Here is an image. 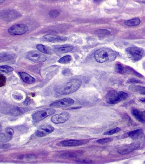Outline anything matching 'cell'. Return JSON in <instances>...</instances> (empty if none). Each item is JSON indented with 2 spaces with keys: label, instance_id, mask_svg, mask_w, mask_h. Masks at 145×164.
<instances>
[{
  "label": "cell",
  "instance_id": "obj_27",
  "mask_svg": "<svg viewBox=\"0 0 145 164\" xmlns=\"http://www.w3.org/2000/svg\"><path fill=\"white\" fill-rule=\"evenodd\" d=\"M121 129L119 128H116L115 129H111V130H109V131H107L103 133V135L105 136H110V135H113V134H115V133H118L121 131Z\"/></svg>",
  "mask_w": 145,
  "mask_h": 164
},
{
  "label": "cell",
  "instance_id": "obj_2",
  "mask_svg": "<svg viewBox=\"0 0 145 164\" xmlns=\"http://www.w3.org/2000/svg\"><path fill=\"white\" fill-rule=\"evenodd\" d=\"M82 84L81 79H74L67 82L65 86L57 89L56 92L60 95H70L77 91L80 88Z\"/></svg>",
  "mask_w": 145,
  "mask_h": 164
},
{
  "label": "cell",
  "instance_id": "obj_34",
  "mask_svg": "<svg viewBox=\"0 0 145 164\" xmlns=\"http://www.w3.org/2000/svg\"><path fill=\"white\" fill-rule=\"evenodd\" d=\"M14 98L15 99H19V100H22V96L20 95H14Z\"/></svg>",
  "mask_w": 145,
  "mask_h": 164
},
{
  "label": "cell",
  "instance_id": "obj_19",
  "mask_svg": "<svg viewBox=\"0 0 145 164\" xmlns=\"http://www.w3.org/2000/svg\"><path fill=\"white\" fill-rule=\"evenodd\" d=\"M143 134V130L142 129H138L133 131H131L128 133V137L133 140H136L139 139Z\"/></svg>",
  "mask_w": 145,
  "mask_h": 164
},
{
  "label": "cell",
  "instance_id": "obj_38",
  "mask_svg": "<svg viewBox=\"0 0 145 164\" xmlns=\"http://www.w3.org/2000/svg\"><path fill=\"white\" fill-rule=\"evenodd\" d=\"M143 112V114H144V118H145V111H144V112Z\"/></svg>",
  "mask_w": 145,
  "mask_h": 164
},
{
  "label": "cell",
  "instance_id": "obj_37",
  "mask_svg": "<svg viewBox=\"0 0 145 164\" xmlns=\"http://www.w3.org/2000/svg\"><path fill=\"white\" fill-rule=\"evenodd\" d=\"M5 1L6 0H0V1H1V4L3 3H4Z\"/></svg>",
  "mask_w": 145,
  "mask_h": 164
},
{
  "label": "cell",
  "instance_id": "obj_21",
  "mask_svg": "<svg viewBox=\"0 0 145 164\" xmlns=\"http://www.w3.org/2000/svg\"><path fill=\"white\" fill-rule=\"evenodd\" d=\"M36 48H37V50L39 51L41 53H45V54H52L53 53L52 51L50 48L44 46V45L38 44L36 46Z\"/></svg>",
  "mask_w": 145,
  "mask_h": 164
},
{
  "label": "cell",
  "instance_id": "obj_10",
  "mask_svg": "<svg viewBox=\"0 0 145 164\" xmlns=\"http://www.w3.org/2000/svg\"><path fill=\"white\" fill-rule=\"evenodd\" d=\"M27 57L30 61L34 62L43 63L47 60L46 56L37 51H32L27 53Z\"/></svg>",
  "mask_w": 145,
  "mask_h": 164
},
{
  "label": "cell",
  "instance_id": "obj_14",
  "mask_svg": "<svg viewBox=\"0 0 145 164\" xmlns=\"http://www.w3.org/2000/svg\"><path fill=\"white\" fill-rule=\"evenodd\" d=\"M27 111V109L26 108L12 106L8 109V113L12 116H18L25 113Z\"/></svg>",
  "mask_w": 145,
  "mask_h": 164
},
{
  "label": "cell",
  "instance_id": "obj_4",
  "mask_svg": "<svg viewBox=\"0 0 145 164\" xmlns=\"http://www.w3.org/2000/svg\"><path fill=\"white\" fill-rule=\"evenodd\" d=\"M126 53L128 59L134 62H138L144 56V51L141 48L131 47L126 50Z\"/></svg>",
  "mask_w": 145,
  "mask_h": 164
},
{
  "label": "cell",
  "instance_id": "obj_5",
  "mask_svg": "<svg viewBox=\"0 0 145 164\" xmlns=\"http://www.w3.org/2000/svg\"><path fill=\"white\" fill-rule=\"evenodd\" d=\"M53 108H48L35 112L32 115V120L34 122H37L45 119L46 118L52 116L55 113Z\"/></svg>",
  "mask_w": 145,
  "mask_h": 164
},
{
  "label": "cell",
  "instance_id": "obj_22",
  "mask_svg": "<svg viewBox=\"0 0 145 164\" xmlns=\"http://www.w3.org/2000/svg\"><path fill=\"white\" fill-rule=\"evenodd\" d=\"M141 22V20L139 18H135L131 20H127L125 22V24L128 26L134 27L140 25Z\"/></svg>",
  "mask_w": 145,
  "mask_h": 164
},
{
  "label": "cell",
  "instance_id": "obj_26",
  "mask_svg": "<svg viewBox=\"0 0 145 164\" xmlns=\"http://www.w3.org/2000/svg\"><path fill=\"white\" fill-rule=\"evenodd\" d=\"M72 56L70 55H66L61 57L58 60V63L61 64H67L72 60Z\"/></svg>",
  "mask_w": 145,
  "mask_h": 164
},
{
  "label": "cell",
  "instance_id": "obj_35",
  "mask_svg": "<svg viewBox=\"0 0 145 164\" xmlns=\"http://www.w3.org/2000/svg\"><path fill=\"white\" fill-rule=\"evenodd\" d=\"M103 1V0H94V2H95V3H97L101 2Z\"/></svg>",
  "mask_w": 145,
  "mask_h": 164
},
{
  "label": "cell",
  "instance_id": "obj_11",
  "mask_svg": "<svg viewBox=\"0 0 145 164\" xmlns=\"http://www.w3.org/2000/svg\"><path fill=\"white\" fill-rule=\"evenodd\" d=\"M70 117V114L69 112H64L53 116L51 118V120L56 124H63L68 121Z\"/></svg>",
  "mask_w": 145,
  "mask_h": 164
},
{
  "label": "cell",
  "instance_id": "obj_13",
  "mask_svg": "<svg viewBox=\"0 0 145 164\" xmlns=\"http://www.w3.org/2000/svg\"><path fill=\"white\" fill-rule=\"evenodd\" d=\"M66 36H58V35L48 34L42 37L41 40L43 42H58V41H64L67 40Z\"/></svg>",
  "mask_w": 145,
  "mask_h": 164
},
{
  "label": "cell",
  "instance_id": "obj_39",
  "mask_svg": "<svg viewBox=\"0 0 145 164\" xmlns=\"http://www.w3.org/2000/svg\"><path fill=\"white\" fill-rule=\"evenodd\" d=\"M144 164H145V162H144Z\"/></svg>",
  "mask_w": 145,
  "mask_h": 164
},
{
  "label": "cell",
  "instance_id": "obj_17",
  "mask_svg": "<svg viewBox=\"0 0 145 164\" xmlns=\"http://www.w3.org/2000/svg\"><path fill=\"white\" fill-rule=\"evenodd\" d=\"M131 114L137 120L140 122L143 123H145V118L143 114V112H141L138 109H133L131 110Z\"/></svg>",
  "mask_w": 145,
  "mask_h": 164
},
{
  "label": "cell",
  "instance_id": "obj_1",
  "mask_svg": "<svg viewBox=\"0 0 145 164\" xmlns=\"http://www.w3.org/2000/svg\"><path fill=\"white\" fill-rule=\"evenodd\" d=\"M94 57L98 63H103L114 61L117 57V54L114 51L108 48H100L94 53Z\"/></svg>",
  "mask_w": 145,
  "mask_h": 164
},
{
  "label": "cell",
  "instance_id": "obj_20",
  "mask_svg": "<svg viewBox=\"0 0 145 164\" xmlns=\"http://www.w3.org/2000/svg\"><path fill=\"white\" fill-rule=\"evenodd\" d=\"M128 89L131 91L145 95V87L138 85H131L128 87Z\"/></svg>",
  "mask_w": 145,
  "mask_h": 164
},
{
  "label": "cell",
  "instance_id": "obj_9",
  "mask_svg": "<svg viewBox=\"0 0 145 164\" xmlns=\"http://www.w3.org/2000/svg\"><path fill=\"white\" fill-rule=\"evenodd\" d=\"M141 145L139 142H135L130 144L125 145L118 149L117 152L121 155H126L133 152L139 148Z\"/></svg>",
  "mask_w": 145,
  "mask_h": 164
},
{
  "label": "cell",
  "instance_id": "obj_32",
  "mask_svg": "<svg viewBox=\"0 0 145 164\" xmlns=\"http://www.w3.org/2000/svg\"><path fill=\"white\" fill-rule=\"evenodd\" d=\"M75 162H78L79 163H93L91 160H75Z\"/></svg>",
  "mask_w": 145,
  "mask_h": 164
},
{
  "label": "cell",
  "instance_id": "obj_29",
  "mask_svg": "<svg viewBox=\"0 0 145 164\" xmlns=\"http://www.w3.org/2000/svg\"><path fill=\"white\" fill-rule=\"evenodd\" d=\"M112 140V138H104V139H100L98 140L97 141V142L100 144H104L107 143L109 142Z\"/></svg>",
  "mask_w": 145,
  "mask_h": 164
},
{
  "label": "cell",
  "instance_id": "obj_6",
  "mask_svg": "<svg viewBox=\"0 0 145 164\" xmlns=\"http://www.w3.org/2000/svg\"><path fill=\"white\" fill-rule=\"evenodd\" d=\"M29 30L28 27L24 24H16L9 28L8 30L9 33L12 35H23Z\"/></svg>",
  "mask_w": 145,
  "mask_h": 164
},
{
  "label": "cell",
  "instance_id": "obj_15",
  "mask_svg": "<svg viewBox=\"0 0 145 164\" xmlns=\"http://www.w3.org/2000/svg\"><path fill=\"white\" fill-rule=\"evenodd\" d=\"M83 142L82 141L77 140H67L60 142V144L64 147L78 146L82 144Z\"/></svg>",
  "mask_w": 145,
  "mask_h": 164
},
{
  "label": "cell",
  "instance_id": "obj_18",
  "mask_svg": "<svg viewBox=\"0 0 145 164\" xmlns=\"http://www.w3.org/2000/svg\"><path fill=\"white\" fill-rule=\"evenodd\" d=\"M73 47L70 45H64L57 49L56 51L59 54L67 53L73 50Z\"/></svg>",
  "mask_w": 145,
  "mask_h": 164
},
{
  "label": "cell",
  "instance_id": "obj_33",
  "mask_svg": "<svg viewBox=\"0 0 145 164\" xmlns=\"http://www.w3.org/2000/svg\"><path fill=\"white\" fill-rule=\"evenodd\" d=\"M24 103L25 105H29L30 104V100L29 99L27 98L25 100L24 102Z\"/></svg>",
  "mask_w": 145,
  "mask_h": 164
},
{
  "label": "cell",
  "instance_id": "obj_8",
  "mask_svg": "<svg viewBox=\"0 0 145 164\" xmlns=\"http://www.w3.org/2000/svg\"><path fill=\"white\" fill-rule=\"evenodd\" d=\"M54 130L53 126L50 124L47 123L44 124H41L36 130L35 135L38 137H44L52 133Z\"/></svg>",
  "mask_w": 145,
  "mask_h": 164
},
{
  "label": "cell",
  "instance_id": "obj_25",
  "mask_svg": "<svg viewBox=\"0 0 145 164\" xmlns=\"http://www.w3.org/2000/svg\"><path fill=\"white\" fill-rule=\"evenodd\" d=\"M115 71L118 73L121 74H123L125 72V69L124 67L121 64H116L115 65Z\"/></svg>",
  "mask_w": 145,
  "mask_h": 164
},
{
  "label": "cell",
  "instance_id": "obj_3",
  "mask_svg": "<svg viewBox=\"0 0 145 164\" xmlns=\"http://www.w3.org/2000/svg\"><path fill=\"white\" fill-rule=\"evenodd\" d=\"M128 94L122 91H109L106 96V101L110 104H115L126 99L128 97Z\"/></svg>",
  "mask_w": 145,
  "mask_h": 164
},
{
  "label": "cell",
  "instance_id": "obj_12",
  "mask_svg": "<svg viewBox=\"0 0 145 164\" xmlns=\"http://www.w3.org/2000/svg\"><path fill=\"white\" fill-rule=\"evenodd\" d=\"M14 133V129L10 127H8L4 133H1L0 137L1 142H6L11 141Z\"/></svg>",
  "mask_w": 145,
  "mask_h": 164
},
{
  "label": "cell",
  "instance_id": "obj_23",
  "mask_svg": "<svg viewBox=\"0 0 145 164\" xmlns=\"http://www.w3.org/2000/svg\"><path fill=\"white\" fill-rule=\"evenodd\" d=\"M14 70L13 68L9 66H6V65H4V66H1L0 67V71L1 73L3 74H6L11 72Z\"/></svg>",
  "mask_w": 145,
  "mask_h": 164
},
{
  "label": "cell",
  "instance_id": "obj_28",
  "mask_svg": "<svg viewBox=\"0 0 145 164\" xmlns=\"http://www.w3.org/2000/svg\"><path fill=\"white\" fill-rule=\"evenodd\" d=\"M60 13V12L59 10L55 9V10H52L50 11L49 13V15L50 18L55 19L59 16Z\"/></svg>",
  "mask_w": 145,
  "mask_h": 164
},
{
  "label": "cell",
  "instance_id": "obj_30",
  "mask_svg": "<svg viewBox=\"0 0 145 164\" xmlns=\"http://www.w3.org/2000/svg\"><path fill=\"white\" fill-rule=\"evenodd\" d=\"M127 82L128 83H141L142 81L137 79L130 78L127 81Z\"/></svg>",
  "mask_w": 145,
  "mask_h": 164
},
{
  "label": "cell",
  "instance_id": "obj_31",
  "mask_svg": "<svg viewBox=\"0 0 145 164\" xmlns=\"http://www.w3.org/2000/svg\"><path fill=\"white\" fill-rule=\"evenodd\" d=\"M11 144H2L1 143L0 144V149H6L10 148L11 147Z\"/></svg>",
  "mask_w": 145,
  "mask_h": 164
},
{
  "label": "cell",
  "instance_id": "obj_7",
  "mask_svg": "<svg viewBox=\"0 0 145 164\" xmlns=\"http://www.w3.org/2000/svg\"><path fill=\"white\" fill-rule=\"evenodd\" d=\"M74 100L72 99L67 98L53 102L50 104V106L52 108H65L72 106L74 104Z\"/></svg>",
  "mask_w": 145,
  "mask_h": 164
},
{
  "label": "cell",
  "instance_id": "obj_24",
  "mask_svg": "<svg viewBox=\"0 0 145 164\" xmlns=\"http://www.w3.org/2000/svg\"><path fill=\"white\" fill-rule=\"evenodd\" d=\"M96 34L99 36H108L111 34L109 30L105 29L98 30L95 32Z\"/></svg>",
  "mask_w": 145,
  "mask_h": 164
},
{
  "label": "cell",
  "instance_id": "obj_40",
  "mask_svg": "<svg viewBox=\"0 0 145 164\" xmlns=\"http://www.w3.org/2000/svg\"><path fill=\"white\" fill-rule=\"evenodd\" d=\"M53 1H57V0H53Z\"/></svg>",
  "mask_w": 145,
  "mask_h": 164
},
{
  "label": "cell",
  "instance_id": "obj_36",
  "mask_svg": "<svg viewBox=\"0 0 145 164\" xmlns=\"http://www.w3.org/2000/svg\"><path fill=\"white\" fill-rule=\"evenodd\" d=\"M141 101L145 103V97L144 98H142L140 99Z\"/></svg>",
  "mask_w": 145,
  "mask_h": 164
},
{
  "label": "cell",
  "instance_id": "obj_16",
  "mask_svg": "<svg viewBox=\"0 0 145 164\" xmlns=\"http://www.w3.org/2000/svg\"><path fill=\"white\" fill-rule=\"evenodd\" d=\"M19 74L24 82L29 84H33L35 82V79L31 76L25 72H20Z\"/></svg>",
  "mask_w": 145,
  "mask_h": 164
}]
</instances>
